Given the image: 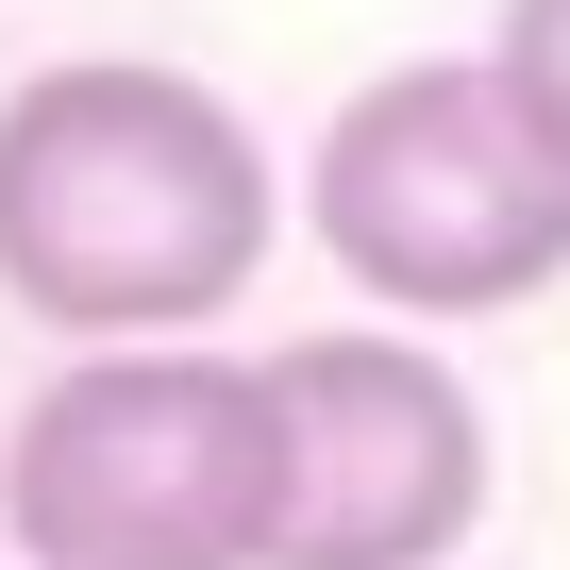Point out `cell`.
Returning a JSON list of instances; mask_svg holds the SVG:
<instances>
[{"label": "cell", "mask_w": 570, "mask_h": 570, "mask_svg": "<svg viewBox=\"0 0 570 570\" xmlns=\"http://www.w3.org/2000/svg\"><path fill=\"white\" fill-rule=\"evenodd\" d=\"M285 537L268 570H453L487 520V403L420 336H285Z\"/></svg>", "instance_id": "obj_4"}, {"label": "cell", "mask_w": 570, "mask_h": 570, "mask_svg": "<svg viewBox=\"0 0 570 570\" xmlns=\"http://www.w3.org/2000/svg\"><path fill=\"white\" fill-rule=\"evenodd\" d=\"M268 218H285L268 135L151 51H68L0 101V303L85 353L235 320Z\"/></svg>", "instance_id": "obj_1"}, {"label": "cell", "mask_w": 570, "mask_h": 570, "mask_svg": "<svg viewBox=\"0 0 570 570\" xmlns=\"http://www.w3.org/2000/svg\"><path fill=\"white\" fill-rule=\"evenodd\" d=\"M303 235L386 320H503L537 285H570V168L503 101V68L453 51V68H386L320 118Z\"/></svg>", "instance_id": "obj_3"}, {"label": "cell", "mask_w": 570, "mask_h": 570, "mask_svg": "<svg viewBox=\"0 0 570 570\" xmlns=\"http://www.w3.org/2000/svg\"><path fill=\"white\" fill-rule=\"evenodd\" d=\"M18 570H268L285 537V403L268 353L202 336H101L51 370L0 453Z\"/></svg>", "instance_id": "obj_2"}, {"label": "cell", "mask_w": 570, "mask_h": 570, "mask_svg": "<svg viewBox=\"0 0 570 570\" xmlns=\"http://www.w3.org/2000/svg\"><path fill=\"white\" fill-rule=\"evenodd\" d=\"M487 68H503V101H520V118L553 135V168H570V0H503Z\"/></svg>", "instance_id": "obj_5"}]
</instances>
